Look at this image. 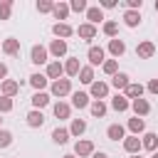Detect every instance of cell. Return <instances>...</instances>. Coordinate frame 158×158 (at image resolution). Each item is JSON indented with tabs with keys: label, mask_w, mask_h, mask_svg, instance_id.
<instances>
[{
	"label": "cell",
	"mask_w": 158,
	"mask_h": 158,
	"mask_svg": "<svg viewBox=\"0 0 158 158\" xmlns=\"http://www.w3.org/2000/svg\"><path fill=\"white\" fill-rule=\"evenodd\" d=\"M49 91H52V96H67V94H72V79H57V81H52V86H49Z\"/></svg>",
	"instance_id": "6da1fadb"
},
{
	"label": "cell",
	"mask_w": 158,
	"mask_h": 158,
	"mask_svg": "<svg viewBox=\"0 0 158 158\" xmlns=\"http://www.w3.org/2000/svg\"><path fill=\"white\" fill-rule=\"evenodd\" d=\"M47 57H49V49H44L42 44H35V47L30 49V62H32V64H37V67H40V64H44V62H47Z\"/></svg>",
	"instance_id": "7a4b0ae2"
},
{
	"label": "cell",
	"mask_w": 158,
	"mask_h": 158,
	"mask_svg": "<svg viewBox=\"0 0 158 158\" xmlns=\"http://www.w3.org/2000/svg\"><path fill=\"white\" fill-rule=\"evenodd\" d=\"M89 96H94V101H101L109 96V84L106 81H94L89 86Z\"/></svg>",
	"instance_id": "3957f363"
},
{
	"label": "cell",
	"mask_w": 158,
	"mask_h": 158,
	"mask_svg": "<svg viewBox=\"0 0 158 158\" xmlns=\"http://www.w3.org/2000/svg\"><path fill=\"white\" fill-rule=\"evenodd\" d=\"M141 148H143V143H141V138H138V136H126V138H123V151H126V153L138 156V153H141Z\"/></svg>",
	"instance_id": "277c9868"
},
{
	"label": "cell",
	"mask_w": 158,
	"mask_h": 158,
	"mask_svg": "<svg viewBox=\"0 0 158 158\" xmlns=\"http://www.w3.org/2000/svg\"><path fill=\"white\" fill-rule=\"evenodd\" d=\"M74 156L77 158H86V156H94V143L91 141H77L74 143Z\"/></svg>",
	"instance_id": "5b68a950"
},
{
	"label": "cell",
	"mask_w": 158,
	"mask_h": 158,
	"mask_svg": "<svg viewBox=\"0 0 158 158\" xmlns=\"http://www.w3.org/2000/svg\"><path fill=\"white\" fill-rule=\"evenodd\" d=\"M106 52H104V47H89V52H86V59H89V64L91 67H96V64H104L106 59Z\"/></svg>",
	"instance_id": "8992f818"
},
{
	"label": "cell",
	"mask_w": 158,
	"mask_h": 158,
	"mask_svg": "<svg viewBox=\"0 0 158 158\" xmlns=\"http://www.w3.org/2000/svg\"><path fill=\"white\" fill-rule=\"evenodd\" d=\"M136 54L141 57V59H151L153 54H156V44L153 42H138V47H136Z\"/></svg>",
	"instance_id": "52a82bcc"
},
{
	"label": "cell",
	"mask_w": 158,
	"mask_h": 158,
	"mask_svg": "<svg viewBox=\"0 0 158 158\" xmlns=\"http://www.w3.org/2000/svg\"><path fill=\"white\" fill-rule=\"evenodd\" d=\"M111 109L118 111V114H123L126 109H131V101L126 99V94H116V96H111Z\"/></svg>",
	"instance_id": "ba28073f"
},
{
	"label": "cell",
	"mask_w": 158,
	"mask_h": 158,
	"mask_svg": "<svg viewBox=\"0 0 158 158\" xmlns=\"http://www.w3.org/2000/svg\"><path fill=\"white\" fill-rule=\"evenodd\" d=\"M86 20H89V25H99L101 20H104V10L99 7V5H89V10H86Z\"/></svg>",
	"instance_id": "9c48e42d"
},
{
	"label": "cell",
	"mask_w": 158,
	"mask_h": 158,
	"mask_svg": "<svg viewBox=\"0 0 158 158\" xmlns=\"http://www.w3.org/2000/svg\"><path fill=\"white\" fill-rule=\"evenodd\" d=\"M2 52L10 54V57L20 54V40H17V37H7V40H2Z\"/></svg>",
	"instance_id": "30bf717a"
},
{
	"label": "cell",
	"mask_w": 158,
	"mask_h": 158,
	"mask_svg": "<svg viewBox=\"0 0 158 158\" xmlns=\"http://www.w3.org/2000/svg\"><path fill=\"white\" fill-rule=\"evenodd\" d=\"M79 72H81L79 57H69V59L64 62V74H67V77H79Z\"/></svg>",
	"instance_id": "8fae6325"
},
{
	"label": "cell",
	"mask_w": 158,
	"mask_h": 158,
	"mask_svg": "<svg viewBox=\"0 0 158 158\" xmlns=\"http://www.w3.org/2000/svg\"><path fill=\"white\" fill-rule=\"evenodd\" d=\"M64 74V64L57 59V62H49L47 64V79H52V81H57L59 77Z\"/></svg>",
	"instance_id": "7c38bea8"
},
{
	"label": "cell",
	"mask_w": 158,
	"mask_h": 158,
	"mask_svg": "<svg viewBox=\"0 0 158 158\" xmlns=\"http://www.w3.org/2000/svg\"><path fill=\"white\" fill-rule=\"evenodd\" d=\"M25 121H27V126H30V128H40V126L44 123V116H42V111H40V109H32V111L25 116Z\"/></svg>",
	"instance_id": "4fadbf2b"
},
{
	"label": "cell",
	"mask_w": 158,
	"mask_h": 158,
	"mask_svg": "<svg viewBox=\"0 0 158 158\" xmlns=\"http://www.w3.org/2000/svg\"><path fill=\"white\" fill-rule=\"evenodd\" d=\"M106 136H109V141H123L126 138V128L121 123H111L106 128Z\"/></svg>",
	"instance_id": "5bb4252c"
},
{
	"label": "cell",
	"mask_w": 158,
	"mask_h": 158,
	"mask_svg": "<svg viewBox=\"0 0 158 158\" xmlns=\"http://www.w3.org/2000/svg\"><path fill=\"white\" fill-rule=\"evenodd\" d=\"M91 101H89V94L86 91H74L72 94V106L74 109H86Z\"/></svg>",
	"instance_id": "9a60e30c"
},
{
	"label": "cell",
	"mask_w": 158,
	"mask_h": 158,
	"mask_svg": "<svg viewBox=\"0 0 158 158\" xmlns=\"http://www.w3.org/2000/svg\"><path fill=\"white\" fill-rule=\"evenodd\" d=\"M131 109H133L136 116H146V114H151V104H148L146 99H133V101H131Z\"/></svg>",
	"instance_id": "2e32d148"
},
{
	"label": "cell",
	"mask_w": 158,
	"mask_h": 158,
	"mask_svg": "<svg viewBox=\"0 0 158 158\" xmlns=\"http://www.w3.org/2000/svg\"><path fill=\"white\" fill-rule=\"evenodd\" d=\"M49 54L57 57V59L64 57V54H67V42H64V40H52V44H49Z\"/></svg>",
	"instance_id": "e0dca14e"
},
{
	"label": "cell",
	"mask_w": 158,
	"mask_h": 158,
	"mask_svg": "<svg viewBox=\"0 0 158 158\" xmlns=\"http://www.w3.org/2000/svg\"><path fill=\"white\" fill-rule=\"evenodd\" d=\"M109 52H111V54H114V57L118 59V57H121V54L126 52V42H123V40H118V37L109 40Z\"/></svg>",
	"instance_id": "ac0fdd59"
},
{
	"label": "cell",
	"mask_w": 158,
	"mask_h": 158,
	"mask_svg": "<svg viewBox=\"0 0 158 158\" xmlns=\"http://www.w3.org/2000/svg\"><path fill=\"white\" fill-rule=\"evenodd\" d=\"M0 91H2V96H10V99H12V96L20 91V84H17L15 79H5L2 86H0Z\"/></svg>",
	"instance_id": "d6986e66"
},
{
	"label": "cell",
	"mask_w": 158,
	"mask_h": 158,
	"mask_svg": "<svg viewBox=\"0 0 158 158\" xmlns=\"http://www.w3.org/2000/svg\"><path fill=\"white\" fill-rule=\"evenodd\" d=\"M143 91H146V86H143V84L131 81V84L126 86V99H131V101H133V99H141V96H143Z\"/></svg>",
	"instance_id": "ffe728a7"
},
{
	"label": "cell",
	"mask_w": 158,
	"mask_h": 158,
	"mask_svg": "<svg viewBox=\"0 0 158 158\" xmlns=\"http://www.w3.org/2000/svg\"><path fill=\"white\" fill-rule=\"evenodd\" d=\"M128 131H131V136H138V133H143V131H146V121H143L141 116H133V118H128Z\"/></svg>",
	"instance_id": "44dd1931"
},
{
	"label": "cell",
	"mask_w": 158,
	"mask_h": 158,
	"mask_svg": "<svg viewBox=\"0 0 158 158\" xmlns=\"http://www.w3.org/2000/svg\"><path fill=\"white\" fill-rule=\"evenodd\" d=\"M123 22H126V27H138L141 25V12L138 10H126L123 12Z\"/></svg>",
	"instance_id": "7402d4cb"
},
{
	"label": "cell",
	"mask_w": 158,
	"mask_h": 158,
	"mask_svg": "<svg viewBox=\"0 0 158 158\" xmlns=\"http://www.w3.org/2000/svg\"><path fill=\"white\" fill-rule=\"evenodd\" d=\"M52 32H54L57 40H64V37H69L74 30H72V25H67V22H57V25L52 27Z\"/></svg>",
	"instance_id": "603a6c76"
},
{
	"label": "cell",
	"mask_w": 158,
	"mask_h": 158,
	"mask_svg": "<svg viewBox=\"0 0 158 158\" xmlns=\"http://www.w3.org/2000/svg\"><path fill=\"white\" fill-rule=\"evenodd\" d=\"M77 35H79L81 40H86V42H89V40H94V37H96V27H94V25H89V22H84V25H79Z\"/></svg>",
	"instance_id": "cb8c5ba5"
},
{
	"label": "cell",
	"mask_w": 158,
	"mask_h": 158,
	"mask_svg": "<svg viewBox=\"0 0 158 158\" xmlns=\"http://www.w3.org/2000/svg\"><path fill=\"white\" fill-rule=\"evenodd\" d=\"M47 74H30V84H32V89H37V91H44V86H47Z\"/></svg>",
	"instance_id": "d4e9b609"
},
{
	"label": "cell",
	"mask_w": 158,
	"mask_h": 158,
	"mask_svg": "<svg viewBox=\"0 0 158 158\" xmlns=\"http://www.w3.org/2000/svg\"><path fill=\"white\" fill-rule=\"evenodd\" d=\"M47 104H49V94H47V91H35V94H32V106H35V109L42 111Z\"/></svg>",
	"instance_id": "484cf974"
},
{
	"label": "cell",
	"mask_w": 158,
	"mask_h": 158,
	"mask_svg": "<svg viewBox=\"0 0 158 158\" xmlns=\"http://www.w3.org/2000/svg\"><path fill=\"white\" fill-rule=\"evenodd\" d=\"M128 84H131V79H128L126 72H118L116 77H111V86H116V89H123V91H126Z\"/></svg>",
	"instance_id": "4316f807"
},
{
	"label": "cell",
	"mask_w": 158,
	"mask_h": 158,
	"mask_svg": "<svg viewBox=\"0 0 158 158\" xmlns=\"http://www.w3.org/2000/svg\"><path fill=\"white\" fill-rule=\"evenodd\" d=\"M69 136H72V133H69V128H59V126H57V128L52 131V141H54V143H59V146H64V143L69 141Z\"/></svg>",
	"instance_id": "83f0119b"
},
{
	"label": "cell",
	"mask_w": 158,
	"mask_h": 158,
	"mask_svg": "<svg viewBox=\"0 0 158 158\" xmlns=\"http://www.w3.org/2000/svg\"><path fill=\"white\" fill-rule=\"evenodd\" d=\"M79 81H81V84H89V86L96 81V79H94V67H91V64H89V67H81V72H79Z\"/></svg>",
	"instance_id": "f1b7e54d"
},
{
	"label": "cell",
	"mask_w": 158,
	"mask_h": 158,
	"mask_svg": "<svg viewBox=\"0 0 158 158\" xmlns=\"http://www.w3.org/2000/svg\"><path fill=\"white\" fill-rule=\"evenodd\" d=\"M52 15H54L57 20H67V17H69V5H67V2H54Z\"/></svg>",
	"instance_id": "f546056e"
},
{
	"label": "cell",
	"mask_w": 158,
	"mask_h": 158,
	"mask_svg": "<svg viewBox=\"0 0 158 158\" xmlns=\"http://www.w3.org/2000/svg\"><path fill=\"white\" fill-rule=\"evenodd\" d=\"M69 114H72V106L69 104H64V101H57L54 104V116L57 118H69Z\"/></svg>",
	"instance_id": "4dcf8cb0"
},
{
	"label": "cell",
	"mask_w": 158,
	"mask_h": 158,
	"mask_svg": "<svg viewBox=\"0 0 158 158\" xmlns=\"http://www.w3.org/2000/svg\"><path fill=\"white\" fill-rule=\"evenodd\" d=\"M89 111H91V116L104 118V116H106V104H104V101H91V104H89Z\"/></svg>",
	"instance_id": "1f68e13d"
},
{
	"label": "cell",
	"mask_w": 158,
	"mask_h": 158,
	"mask_svg": "<svg viewBox=\"0 0 158 158\" xmlns=\"http://www.w3.org/2000/svg\"><path fill=\"white\" fill-rule=\"evenodd\" d=\"M84 131H86V121H84V118H72L69 133H72V136H81Z\"/></svg>",
	"instance_id": "d6a6232c"
},
{
	"label": "cell",
	"mask_w": 158,
	"mask_h": 158,
	"mask_svg": "<svg viewBox=\"0 0 158 158\" xmlns=\"http://www.w3.org/2000/svg\"><path fill=\"white\" fill-rule=\"evenodd\" d=\"M141 143H143V148H146V151H156V146H158V136L148 131V133H143Z\"/></svg>",
	"instance_id": "836d02e7"
},
{
	"label": "cell",
	"mask_w": 158,
	"mask_h": 158,
	"mask_svg": "<svg viewBox=\"0 0 158 158\" xmlns=\"http://www.w3.org/2000/svg\"><path fill=\"white\" fill-rule=\"evenodd\" d=\"M101 30H104V35H106V37H111V40H114V37H116V32H118V22H116V20H106Z\"/></svg>",
	"instance_id": "e575fe53"
},
{
	"label": "cell",
	"mask_w": 158,
	"mask_h": 158,
	"mask_svg": "<svg viewBox=\"0 0 158 158\" xmlns=\"http://www.w3.org/2000/svg\"><path fill=\"white\" fill-rule=\"evenodd\" d=\"M101 69H104V74L116 77V74H118V62H116V59H106V62L101 64Z\"/></svg>",
	"instance_id": "d590c367"
},
{
	"label": "cell",
	"mask_w": 158,
	"mask_h": 158,
	"mask_svg": "<svg viewBox=\"0 0 158 158\" xmlns=\"http://www.w3.org/2000/svg\"><path fill=\"white\" fill-rule=\"evenodd\" d=\"M10 12H12V0H2L0 2V20H10Z\"/></svg>",
	"instance_id": "8d00e7d4"
},
{
	"label": "cell",
	"mask_w": 158,
	"mask_h": 158,
	"mask_svg": "<svg viewBox=\"0 0 158 158\" xmlns=\"http://www.w3.org/2000/svg\"><path fill=\"white\" fill-rule=\"evenodd\" d=\"M69 10H74V12H86L89 5H86V0H72V2H69Z\"/></svg>",
	"instance_id": "74e56055"
},
{
	"label": "cell",
	"mask_w": 158,
	"mask_h": 158,
	"mask_svg": "<svg viewBox=\"0 0 158 158\" xmlns=\"http://www.w3.org/2000/svg\"><path fill=\"white\" fill-rule=\"evenodd\" d=\"M12 143V133L7 128H0V148H7Z\"/></svg>",
	"instance_id": "f35d334b"
},
{
	"label": "cell",
	"mask_w": 158,
	"mask_h": 158,
	"mask_svg": "<svg viewBox=\"0 0 158 158\" xmlns=\"http://www.w3.org/2000/svg\"><path fill=\"white\" fill-rule=\"evenodd\" d=\"M52 10H54L52 0H37V12H52Z\"/></svg>",
	"instance_id": "ab89813d"
},
{
	"label": "cell",
	"mask_w": 158,
	"mask_h": 158,
	"mask_svg": "<svg viewBox=\"0 0 158 158\" xmlns=\"http://www.w3.org/2000/svg\"><path fill=\"white\" fill-rule=\"evenodd\" d=\"M12 99L10 96H0V114H7V111H12Z\"/></svg>",
	"instance_id": "60d3db41"
},
{
	"label": "cell",
	"mask_w": 158,
	"mask_h": 158,
	"mask_svg": "<svg viewBox=\"0 0 158 158\" xmlns=\"http://www.w3.org/2000/svg\"><path fill=\"white\" fill-rule=\"evenodd\" d=\"M143 0H126V10H141Z\"/></svg>",
	"instance_id": "b9f144b4"
},
{
	"label": "cell",
	"mask_w": 158,
	"mask_h": 158,
	"mask_svg": "<svg viewBox=\"0 0 158 158\" xmlns=\"http://www.w3.org/2000/svg\"><path fill=\"white\" fill-rule=\"evenodd\" d=\"M146 89H148L151 94H158V79H151V81L146 84Z\"/></svg>",
	"instance_id": "7bdbcfd3"
},
{
	"label": "cell",
	"mask_w": 158,
	"mask_h": 158,
	"mask_svg": "<svg viewBox=\"0 0 158 158\" xmlns=\"http://www.w3.org/2000/svg\"><path fill=\"white\" fill-rule=\"evenodd\" d=\"M99 7H101V10H104V7H106V10H109V7H116V0H101Z\"/></svg>",
	"instance_id": "ee69618b"
},
{
	"label": "cell",
	"mask_w": 158,
	"mask_h": 158,
	"mask_svg": "<svg viewBox=\"0 0 158 158\" xmlns=\"http://www.w3.org/2000/svg\"><path fill=\"white\" fill-rule=\"evenodd\" d=\"M5 79H7V64L0 62V81H5Z\"/></svg>",
	"instance_id": "f6af8a7d"
},
{
	"label": "cell",
	"mask_w": 158,
	"mask_h": 158,
	"mask_svg": "<svg viewBox=\"0 0 158 158\" xmlns=\"http://www.w3.org/2000/svg\"><path fill=\"white\" fill-rule=\"evenodd\" d=\"M91 158H109V156H106L104 151H94V156H91Z\"/></svg>",
	"instance_id": "bcb514c9"
},
{
	"label": "cell",
	"mask_w": 158,
	"mask_h": 158,
	"mask_svg": "<svg viewBox=\"0 0 158 158\" xmlns=\"http://www.w3.org/2000/svg\"><path fill=\"white\" fill-rule=\"evenodd\" d=\"M62 158H77V156H74V153H67V156H62Z\"/></svg>",
	"instance_id": "7dc6e473"
},
{
	"label": "cell",
	"mask_w": 158,
	"mask_h": 158,
	"mask_svg": "<svg viewBox=\"0 0 158 158\" xmlns=\"http://www.w3.org/2000/svg\"><path fill=\"white\" fill-rule=\"evenodd\" d=\"M151 158H158V151H156V153H153V156H151Z\"/></svg>",
	"instance_id": "c3c4849f"
},
{
	"label": "cell",
	"mask_w": 158,
	"mask_h": 158,
	"mask_svg": "<svg viewBox=\"0 0 158 158\" xmlns=\"http://www.w3.org/2000/svg\"><path fill=\"white\" fill-rule=\"evenodd\" d=\"M156 12H158V0H156Z\"/></svg>",
	"instance_id": "681fc988"
},
{
	"label": "cell",
	"mask_w": 158,
	"mask_h": 158,
	"mask_svg": "<svg viewBox=\"0 0 158 158\" xmlns=\"http://www.w3.org/2000/svg\"><path fill=\"white\" fill-rule=\"evenodd\" d=\"M131 158H141V156H131Z\"/></svg>",
	"instance_id": "f907efd6"
},
{
	"label": "cell",
	"mask_w": 158,
	"mask_h": 158,
	"mask_svg": "<svg viewBox=\"0 0 158 158\" xmlns=\"http://www.w3.org/2000/svg\"><path fill=\"white\" fill-rule=\"evenodd\" d=\"M0 123H2V114H0Z\"/></svg>",
	"instance_id": "816d5d0a"
}]
</instances>
